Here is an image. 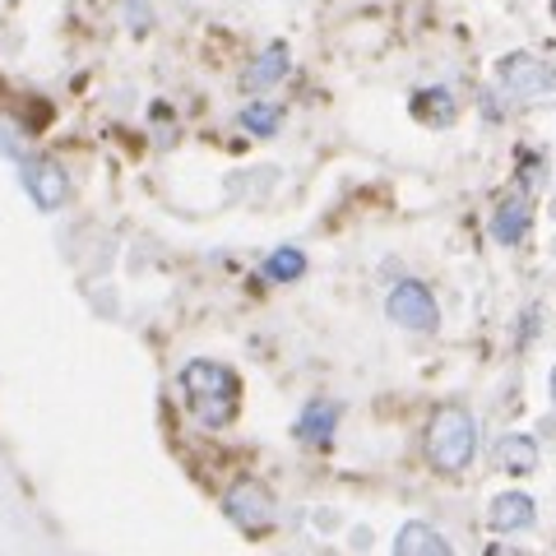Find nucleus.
I'll return each mask as SVG.
<instances>
[{
	"mask_svg": "<svg viewBox=\"0 0 556 556\" xmlns=\"http://www.w3.org/2000/svg\"><path fill=\"white\" fill-rule=\"evenodd\" d=\"M177 394H181V408L190 413V422L204 431L232 427L241 413V376L214 357L186 362L177 371Z\"/></svg>",
	"mask_w": 556,
	"mask_h": 556,
	"instance_id": "1",
	"label": "nucleus"
},
{
	"mask_svg": "<svg viewBox=\"0 0 556 556\" xmlns=\"http://www.w3.org/2000/svg\"><path fill=\"white\" fill-rule=\"evenodd\" d=\"M478 455V417L464 404H441L427 422V464L445 478H459Z\"/></svg>",
	"mask_w": 556,
	"mask_h": 556,
	"instance_id": "2",
	"label": "nucleus"
},
{
	"mask_svg": "<svg viewBox=\"0 0 556 556\" xmlns=\"http://www.w3.org/2000/svg\"><path fill=\"white\" fill-rule=\"evenodd\" d=\"M386 316H390V325L408 329V334H437L441 329V306L422 278H399L386 292Z\"/></svg>",
	"mask_w": 556,
	"mask_h": 556,
	"instance_id": "3",
	"label": "nucleus"
},
{
	"mask_svg": "<svg viewBox=\"0 0 556 556\" xmlns=\"http://www.w3.org/2000/svg\"><path fill=\"white\" fill-rule=\"evenodd\" d=\"M223 515H228L241 533L260 538V533H269L278 525V501H274V492H269L265 482L237 478L228 492H223Z\"/></svg>",
	"mask_w": 556,
	"mask_h": 556,
	"instance_id": "4",
	"label": "nucleus"
},
{
	"mask_svg": "<svg viewBox=\"0 0 556 556\" xmlns=\"http://www.w3.org/2000/svg\"><path fill=\"white\" fill-rule=\"evenodd\" d=\"M20 186L24 195L33 200V208L38 214H56V208L70 204V172L51 159V153H28V159L20 163Z\"/></svg>",
	"mask_w": 556,
	"mask_h": 556,
	"instance_id": "5",
	"label": "nucleus"
},
{
	"mask_svg": "<svg viewBox=\"0 0 556 556\" xmlns=\"http://www.w3.org/2000/svg\"><path fill=\"white\" fill-rule=\"evenodd\" d=\"M496 89H501V98L529 108V102L552 93V70L538 61L533 51H510V56L496 61Z\"/></svg>",
	"mask_w": 556,
	"mask_h": 556,
	"instance_id": "6",
	"label": "nucleus"
},
{
	"mask_svg": "<svg viewBox=\"0 0 556 556\" xmlns=\"http://www.w3.org/2000/svg\"><path fill=\"white\" fill-rule=\"evenodd\" d=\"M529 228H533V195L525 186H515L496 200L492 218H486V232H492L496 247H519L529 237Z\"/></svg>",
	"mask_w": 556,
	"mask_h": 556,
	"instance_id": "7",
	"label": "nucleus"
},
{
	"mask_svg": "<svg viewBox=\"0 0 556 556\" xmlns=\"http://www.w3.org/2000/svg\"><path fill=\"white\" fill-rule=\"evenodd\" d=\"M339 417H343V408L334 404V399H311V404L298 413V422H292V437H298L302 445H311V450H325L339 431Z\"/></svg>",
	"mask_w": 556,
	"mask_h": 556,
	"instance_id": "8",
	"label": "nucleus"
},
{
	"mask_svg": "<svg viewBox=\"0 0 556 556\" xmlns=\"http://www.w3.org/2000/svg\"><path fill=\"white\" fill-rule=\"evenodd\" d=\"M288 65H292L288 42H269V47L247 65V75H241V89H247V93H269L278 79H288Z\"/></svg>",
	"mask_w": 556,
	"mask_h": 556,
	"instance_id": "9",
	"label": "nucleus"
},
{
	"mask_svg": "<svg viewBox=\"0 0 556 556\" xmlns=\"http://www.w3.org/2000/svg\"><path fill=\"white\" fill-rule=\"evenodd\" d=\"M486 525H492L496 533H525L538 525V506L533 496L525 492H501L492 506H486Z\"/></svg>",
	"mask_w": 556,
	"mask_h": 556,
	"instance_id": "10",
	"label": "nucleus"
},
{
	"mask_svg": "<svg viewBox=\"0 0 556 556\" xmlns=\"http://www.w3.org/2000/svg\"><path fill=\"white\" fill-rule=\"evenodd\" d=\"M394 556H455V547H450V538L441 529H431L427 519H408V525L394 533Z\"/></svg>",
	"mask_w": 556,
	"mask_h": 556,
	"instance_id": "11",
	"label": "nucleus"
},
{
	"mask_svg": "<svg viewBox=\"0 0 556 556\" xmlns=\"http://www.w3.org/2000/svg\"><path fill=\"white\" fill-rule=\"evenodd\" d=\"M496 468L510 478H529L538 468V441L525 437V431H506V437L496 441Z\"/></svg>",
	"mask_w": 556,
	"mask_h": 556,
	"instance_id": "12",
	"label": "nucleus"
},
{
	"mask_svg": "<svg viewBox=\"0 0 556 556\" xmlns=\"http://www.w3.org/2000/svg\"><path fill=\"white\" fill-rule=\"evenodd\" d=\"M413 116L422 121V126H455V116H459V102L450 89H417L413 93Z\"/></svg>",
	"mask_w": 556,
	"mask_h": 556,
	"instance_id": "13",
	"label": "nucleus"
},
{
	"mask_svg": "<svg viewBox=\"0 0 556 556\" xmlns=\"http://www.w3.org/2000/svg\"><path fill=\"white\" fill-rule=\"evenodd\" d=\"M237 126L247 130L251 139H274L278 126H283V108L269 102V98H255V102H247V108L237 112Z\"/></svg>",
	"mask_w": 556,
	"mask_h": 556,
	"instance_id": "14",
	"label": "nucleus"
},
{
	"mask_svg": "<svg viewBox=\"0 0 556 556\" xmlns=\"http://www.w3.org/2000/svg\"><path fill=\"white\" fill-rule=\"evenodd\" d=\"M302 274H306V251L302 247L269 251V260H265V278H269V283H298Z\"/></svg>",
	"mask_w": 556,
	"mask_h": 556,
	"instance_id": "15",
	"label": "nucleus"
},
{
	"mask_svg": "<svg viewBox=\"0 0 556 556\" xmlns=\"http://www.w3.org/2000/svg\"><path fill=\"white\" fill-rule=\"evenodd\" d=\"M126 20L135 33H149L153 28V5L149 0H126Z\"/></svg>",
	"mask_w": 556,
	"mask_h": 556,
	"instance_id": "16",
	"label": "nucleus"
},
{
	"mask_svg": "<svg viewBox=\"0 0 556 556\" xmlns=\"http://www.w3.org/2000/svg\"><path fill=\"white\" fill-rule=\"evenodd\" d=\"M486 556H525V552L510 547V543H492V547H486Z\"/></svg>",
	"mask_w": 556,
	"mask_h": 556,
	"instance_id": "17",
	"label": "nucleus"
},
{
	"mask_svg": "<svg viewBox=\"0 0 556 556\" xmlns=\"http://www.w3.org/2000/svg\"><path fill=\"white\" fill-rule=\"evenodd\" d=\"M547 399H552V413H556V367H552V376H547Z\"/></svg>",
	"mask_w": 556,
	"mask_h": 556,
	"instance_id": "18",
	"label": "nucleus"
},
{
	"mask_svg": "<svg viewBox=\"0 0 556 556\" xmlns=\"http://www.w3.org/2000/svg\"><path fill=\"white\" fill-rule=\"evenodd\" d=\"M552 98H556V70H552Z\"/></svg>",
	"mask_w": 556,
	"mask_h": 556,
	"instance_id": "19",
	"label": "nucleus"
},
{
	"mask_svg": "<svg viewBox=\"0 0 556 556\" xmlns=\"http://www.w3.org/2000/svg\"><path fill=\"white\" fill-rule=\"evenodd\" d=\"M552 14H556V0H552Z\"/></svg>",
	"mask_w": 556,
	"mask_h": 556,
	"instance_id": "20",
	"label": "nucleus"
}]
</instances>
